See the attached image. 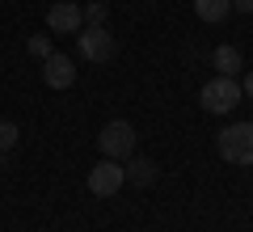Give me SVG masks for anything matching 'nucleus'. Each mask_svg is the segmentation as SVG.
<instances>
[{"label":"nucleus","instance_id":"obj_1","mask_svg":"<svg viewBox=\"0 0 253 232\" xmlns=\"http://www.w3.org/2000/svg\"><path fill=\"white\" fill-rule=\"evenodd\" d=\"M219 156L236 169H249L253 165V123H232L219 131Z\"/></svg>","mask_w":253,"mask_h":232},{"label":"nucleus","instance_id":"obj_2","mask_svg":"<svg viewBox=\"0 0 253 232\" xmlns=\"http://www.w3.org/2000/svg\"><path fill=\"white\" fill-rule=\"evenodd\" d=\"M241 81L236 76H215V81H207L203 85V93H199V101H203V110L207 114H232L236 106H241Z\"/></svg>","mask_w":253,"mask_h":232},{"label":"nucleus","instance_id":"obj_3","mask_svg":"<svg viewBox=\"0 0 253 232\" xmlns=\"http://www.w3.org/2000/svg\"><path fill=\"white\" fill-rule=\"evenodd\" d=\"M72 38H76L81 59H89V63H110V59H114V51H118L114 34H110L106 26H81Z\"/></svg>","mask_w":253,"mask_h":232},{"label":"nucleus","instance_id":"obj_4","mask_svg":"<svg viewBox=\"0 0 253 232\" xmlns=\"http://www.w3.org/2000/svg\"><path fill=\"white\" fill-rule=\"evenodd\" d=\"M97 148L110 161H126V156L135 152V127L126 123V118H110V123L101 127V135H97Z\"/></svg>","mask_w":253,"mask_h":232},{"label":"nucleus","instance_id":"obj_5","mask_svg":"<svg viewBox=\"0 0 253 232\" xmlns=\"http://www.w3.org/2000/svg\"><path fill=\"white\" fill-rule=\"evenodd\" d=\"M123 186H126L123 161H110V156H101V161L89 169V190H93L97 198H114Z\"/></svg>","mask_w":253,"mask_h":232},{"label":"nucleus","instance_id":"obj_6","mask_svg":"<svg viewBox=\"0 0 253 232\" xmlns=\"http://www.w3.org/2000/svg\"><path fill=\"white\" fill-rule=\"evenodd\" d=\"M42 85H46V89H72V85H76V63L68 59V55L51 51L42 59Z\"/></svg>","mask_w":253,"mask_h":232},{"label":"nucleus","instance_id":"obj_7","mask_svg":"<svg viewBox=\"0 0 253 232\" xmlns=\"http://www.w3.org/2000/svg\"><path fill=\"white\" fill-rule=\"evenodd\" d=\"M46 26L55 30V34H76V30L84 26V13L76 0H59V4H51L46 9Z\"/></svg>","mask_w":253,"mask_h":232},{"label":"nucleus","instance_id":"obj_8","mask_svg":"<svg viewBox=\"0 0 253 232\" xmlns=\"http://www.w3.org/2000/svg\"><path fill=\"white\" fill-rule=\"evenodd\" d=\"M211 68H215L219 76H236V72L245 68V59H241V51H236L232 43H224V46H215V51H211Z\"/></svg>","mask_w":253,"mask_h":232},{"label":"nucleus","instance_id":"obj_9","mask_svg":"<svg viewBox=\"0 0 253 232\" xmlns=\"http://www.w3.org/2000/svg\"><path fill=\"white\" fill-rule=\"evenodd\" d=\"M123 173H126V182H131V186H139V190L156 182V165L148 161V156H135L131 165H123Z\"/></svg>","mask_w":253,"mask_h":232},{"label":"nucleus","instance_id":"obj_10","mask_svg":"<svg viewBox=\"0 0 253 232\" xmlns=\"http://www.w3.org/2000/svg\"><path fill=\"white\" fill-rule=\"evenodd\" d=\"M194 13H199V21H207V26H219V21L232 13V0H194Z\"/></svg>","mask_w":253,"mask_h":232},{"label":"nucleus","instance_id":"obj_11","mask_svg":"<svg viewBox=\"0 0 253 232\" xmlns=\"http://www.w3.org/2000/svg\"><path fill=\"white\" fill-rule=\"evenodd\" d=\"M17 123H9V118H0V152H4V156H9L13 148H17Z\"/></svg>","mask_w":253,"mask_h":232},{"label":"nucleus","instance_id":"obj_12","mask_svg":"<svg viewBox=\"0 0 253 232\" xmlns=\"http://www.w3.org/2000/svg\"><path fill=\"white\" fill-rule=\"evenodd\" d=\"M26 51L38 55V59H46V55H51V34H34V38L26 43Z\"/></svg>","mask_w":253,"mask_h":232},{"label":"nucleus","instance_id":"obj_13","mask_svg":"<svg viewBox=\"0 0 253 232\" xmlns=\"http://www.w3.org/2000/svg\"><path fill=\"white\" fill-rule=\"evenodd\" d=\"M84 26H106V4H84Z\"/></svg>","mask_w":253,"mask_h":232},{"label":"nucleus","instance_id":"obj_14","mask_svg":"<svg viewBox=\"0 0 253 232\" xmlns=\"http://www.w3.org/2000/svg\"><path fill=\"white\" fill-rule=\"evenodd\" d=\"M241 93H245V97H253V68L245 72V85H241Z\"/></svg>","mask_w":253,"mask_h":232},{"label":"nucleus","instance_id":"obj_15","mask_svg":"<svg viewBox=\"0 0 253 232\" xmlns=\"http://www.w3.org/2000/svg\"><path fill=\"white\" fill-rule=\"evenodd\" d=\"M232 9L236 13H253V0H232Z\"/></svg>","mask_w":253,"mask_h":232},{"label":"nucleus","instance_id":"obj_16","mask_svg":"<svg viewBox=\"0 0 253 232\" xmlns=\"http://www.w3.org/2000/svg\"><path fill=\"white\" fill-rule=\"evenodd\" d=\"M0 161H4V152H0Z\"/></svg>","mask_w":253,"mask_h":232}]
</instances>
